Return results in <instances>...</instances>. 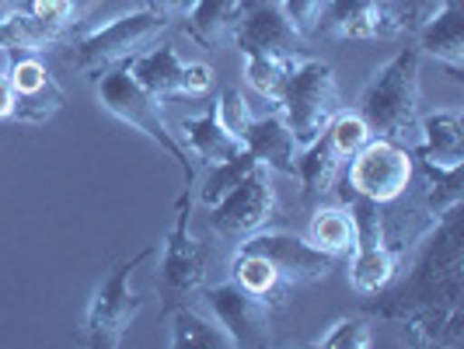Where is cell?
Masks as SVG:
<instances>
[{"label":"cell","mask_w":464,"mask_h":349,"mask_svg":"<svg viewBox=\"0 0 464 349\" xmlns=\"http://www.w3.org/2000/svg\"><path fill=\"white\" fill-rule=\"evenodd\" d=\"M412 273L363 301L367 315L388 318L416 346H464V213L447 209L416 241Z\"/></svg>","instance_id":"obj_1"},{"label":"cell","mask_w":464,"mask_h":349,"mask_svg":"<svg viewBox=\"0 0 464 349\" xmlns=\"http://www.w3.org/2000/svg\"><path fill=\"white\" fill-rule=\"evenodd\" d=\"M419 49H401L371 77L360 94V116L367 119L377 137L395 143H419Z\"/></svg>","instance_id":"obj_2"},{"label":"cell","mask_w":464,"mask_h":349,"mask_svg":"<svg viewBox=\"0 0 464 349\" xmlns=\"http://www.w3.org/2000/svg\"><path fill=\"white\" fill-rule=\"evenodd\" d=\"M98 102H102L105 112H112L122 122L137 126L140 133H147L161 150H168L175 161L182 164L186 168V186L196 182V171H192L186 147L179 143V137L171 133V126L161 116V98L150 94L147 88H140L137 81H133V73L122 67V63L98 73Z\"/></svg>","instance_id":"obj_3"},{"label":"cell","mask_w":464,"mask_h":349,"mask_svg":"<svg viewBox=\"0 0 464 349\" xmlns=\"http://www.w3.org/2000/svg\"><path fill=\"white\" fill-rule=\"evenodd\" d=\"M283 122L290 126V133L297 140V147H307L325 133V126L332 122V116L339 112V84L335 73L322 60H307L304 56L297 67L290 70L283 94Z\"/></svg>","instance_id":"obj_4"},{"label":"cell","mask_w":464,"mask_h":349,"mask_svg":"<svg viewBox=\"0 0 464 349\" xmlns=\"http://www.w3.org/2000/svg\"><path fill=\"white\" fill-rule=\"evenodd\" d=\"M154 252H158V248L147 245V248L137 252L133 258H122L116 269L109 273V279L94 290L92 304H88V315H84V339H88V346H94V349L122 346L126 332L137 322L140 307H143L140 294L130 283H133L140 266L154 258Z\"/></svg>","instance_id":"obj_5"},{"label":"cell","mask_w":464,"mask_h":349,"mask_svg":"<svg viewBox=\"0 0 464 349\" xmlns=\"http://www.w3.org/2000/svg\"><path fill=\"white\" fill-rule=\"evenodd\" d=\"M168 24H171V18L140 7V11L122 15V18L109 22L105 28L92 32V35H84V39L73 46L70 60H73V67L81 70V73H102V70L119 67V63L133 60V56L143 53L150 43H158V35L168 32Z\"/></svg>","instance_id":"obj_6"},{"label":"cell","mask_w":464,"mask_h":349,"mask_svg":"<svg viewBox=\"0 0 464 349\" xmlns=\"http://www.w3.org/2000/svg\"><path fill=\"white\" fill-rule=\"evenodd\" d=\"M412 182V154L395 140L371 137L349 158L346 186L353 196L373 203H395Z\"/></svg>","instance_id":"obj_7"},{"label":"cell","mask_w":464,"mask_h":349,"mask_svg":"<svg viewBox=\"0 0 464 349\" xmlns=\"http://www.w3.org/2000/svg\"><path fill=\"white\" fill-rule=\"evenodd\" d=\"M276 220L279 199L273 182H269V168L266 164H258L241 186H234L220 203L209 207V228L220 238H227V241H245L252 234L266 231Z\"/></svg>","instance_id":"obj_8"},{"label":"cell","mask_w":464,"mask_h":349,"mask_svg":"<svg viewBox=\"0 0 464 349\" xmlns=\"http://www.w3.org/2000/svg\"><path fill=\"white\" fill-rule=\"evenodd\" d=\"M188 220H192V186H186V192L179 196V203H175V228H171L168 241H164V258H161L164 311L207 283V248L188 234Z\"/></svg>","instance_id":"obj_9"},{"label":"cell","mask_w":464,"mask_h":349,"mask_svg":"<svg viewBox=\"0 0 464 349\" xmlns=\"http://www.w3.org/2000/svg\"><path fill=\"white\" fill-rule=\"evenodd\" d=\"M207 304L213 307L217 322L231 335L234 346L241 349H266L273 346V307L241 290L237 283H220V286H207Z\"/></svg>","instance_id":"obj_10"},{"label":"cell","mask_w":464,"mask_h":349,"mask_svg":"<svg viewBox=\"0 0 464 349\" xmlns=\"http://www.w3.org/2000/svg\"><path fill=\"white\" fill-rule=\"evenodd\" d=\"M241 248H252L258 256H266L276 273L290 286H301V283H318L325 279L332 269H335V258L314 248L307 238H297V234H286V231H258L252 238L241 241Z\"/></svg>","instance_id":"obj_11"},{"label":"cell","mask_w":464,"mask_h":349,"mask_svg":"<svg viewBox=\"0 0 464 349\" xmlns=\"http://www.w3.org/2000/svg\"><path fill=\"white\" fill-rule=\"evenodd\" d=\"M7 77L14 84V116L11 119H18L24 126H43L67 105L63 88L53 81V73H49L39 56L11 60Z\"/></svg>","instance_id":"obj_12"},{"label":"cell","mask_w":464,"mask_h":349,"mask_svg":"<svg viewBox=\"0 0 464 349\" xmlns=\"http://www.w3.org/2000/svg\"><path fill=\"white\" fill-rule=\"evenodd\" d=\"M301 39L297 28L283 18L276 4L269 0H245V15L237 22L234 43L245 56L252 53H266V56H297L301 53Z\"/></svg>","instance_id":"obj_13"},{"label":"cell","mask_w":464,"mask_h":349,"mask_svg":"<svg viewBox=\"0 0 464 349\" xmlns=\"http://www.w3.org/2000/svg\"><path fill=\"white\" fill-rule=\"evenodd\" d=\"M419 53L440 60L454 81H461L464 63V11L461 0H443V7L419 28Z\"/></svg>","instance_id":"obj_14"},{"label":"cell","mask_w":464,"mask_h":349,"mask_svg":"<svg viewBox=\"0 0 464 349\" xmlns=\"http://www.w3.org/2000/svg\"><path fill=\"white\" fill-rule=\"evenodd\" d=\"M416 158L433 168H461L464 164V133L458 112H430L419 116Z\"/></svg>","instance_id":"obj_15"},{"label":"cell","mask_w":464,"mask_h":349,"mask_svg":"<svg viewBox=\"0 0 464 349\" xmlns=\"http://www.w3.org/2000/svg\"><path fill=\"white\" fill-rule=\"evenodd\" d=\"M241 140L269 171L276 168L283 175H297V140L290 133V126L283 122V116L252 119Z\"/></svg>","instance_id":"obj_16"},{"label":"cell","mask_w":464,"mask_h":349,"mask_svg":"<svg viewBox=\"0 0 464 349\" xmlns=\"http://www.w3.org/2000/svg\"><path fill=\"white\" fill-rule=\"evenodd\" d=\"M122 67L133 73V81H137L140 88H147V92L158 94V98H182L186 94V67L179 63V56H175L171 46L137 53Z\"/></svg>","instance_id":"obj_17"},{"label":"cell","mask_w":464,"mask_h":349,"mask_svg":"<svg viewBox=\"0 0 464 349\" xmlns=\"http://www.w3.org/2000/svg\"><path fill=\"white\" fill-rule=\"evenodd\" d=\"M231 279L241 290L262 297L273 311H283L286 301H290V290H294V286L276 273V266L266 256L252 252V248H237V256L231 258Z\"/></svg>","instance_id":"obj_18"},{"label":"cell","mask_w":464,"mask_h":349,"mask_svg":"<svg viewBox=\"0 0 464 349\" xmlns=\"http://www.w3.org/2000/svg\"><path fill=\"white\" fill-rule=\"evenodd\" d=\"M241 15H245V0H196L186 15V28L199 46L217 49L220 43L234 39Z\"/></svg>","instance_id":"obj_19"},{"label":"cell","mask_w":464,"mask_h":349,"mask_svg":"<svg viewBox=\"0 0 464 349\" xmlns=\"http://www.w3.org/2000/svg\"><path fill=\"white\" fill-rule=\"evenodd\" d=\"M182 137L188 140V147L209 164H220V161H231L245 150V140H237L234 133H227L220 126L217 112H207V116H188L182 119Z\"/></svg>","instance_id":"obj_20"},{"label":"cell","mask_w":464,"mask_h":349,"mask_svg":"<svg viewBox=\"0 0 464 349\" xmlns=\"http://www.w3.org/2000/svg\"><path fill=\"white\" fill-rule=\"evenodd\" d=\"M398 266H401V256H398L392 245L356 248L353 262H349V283H353V290L360 297H371V294H381L384 286L395 283Z\"/></svg>","instance_id":"obj_21"},{"label":"cell","mask_w":464,"mask_h":349,"mask_svg":"<svg viewBox=\"0 0 464 349\" xmlns=\"http://www.w3.org/2000/svg\"><path fill=\"white\" fill-rule=\"evenodd\" d=\"M171 322V346L175 349H231V335L224 332L220 322H209L203 315H196L186 304H171L168 311Z\"/></svg>","instance_id":"obj_22"},{"label":"cell","mask_w":464,"mask_h":349,"mask_svg":"<svg viewBox=\"0 0 464 349\" xmlns=\"http://www.w3.org/2000/svg\"><path fill=\"white\" fill-rule=\"evenodd\" d=\"M339 168H343V158H339V150L332 147V140L325 133L314 140V143H307L304 147V158L297 161V175H294V179H301L304 186V203L322 199L328 189L335 186Z\"/></svg>","instance_id":"obj_23"},{"label":"cell","mask_w":464,"mask_h":349,"mask_svg":"<svg viewBox=\"0 0 464 349\" xmlns=\"http://www.w3.org/2000/svg\"><path fill=\"white\" fill-rule=\"evenodd\" d=\"M307 241L314 248L328 252L332 258L353 256L356 248V228H353V213L343 207H318L311 224H307Z\"/></svg>","instance_id":"obj_24"},{"label":"cell","mask_w":464,"mask_h":349,"mask_svg":"<svg viewBox=\"0 0 464 349\" xmlns=\"http://www.w3.org/2000/svg\"><path fill=\"white\" fill-rule=\"evenodd\" d=\"M60 35H63V28L39 22V18L24 15V11H11L7 18H0V49H7V53L11 49L35 53V49H46L53 43H60Z\"/></svg>","instance_id":"obj_25"},{"label":"cell","mask_w":464,"mask_h":349,"mask_svg":"<svg viewBox=\"0 0 464 349\" xmlns=\"http://www.w3.org/2000/svg\"><path fill=\"white\" fill-rule=\"evenodd\" d=\"M426 22V0H373V39L409 35Z\"/></svg>","instance_id":"obj_26"},{"label":"cell","mask_w":464,"mask_h":349,"mask_svg":"<svg viewBox=\"0 0 464 349\" xmlns=\"http://www.w3.org/2000/svg\"><path fill=\"white\" fill-rule=\"evenodd\" d=\"M301 60H304V53H297V56H266V53H252V56H245V77H248V84H252L262 98L279 102L290 70L297 67Z\"/></svg>","instance_id":"obj_27"},{"label":"cell","mask_w":464,"mask_h":349,"mask_svg":"<svg viewBox=\"0 0 464 349\" xmlns=\"http://www.w3.org/2000/svg\"><path fill=\"white\" fill-rule=\"evenodd\" d=\"M258 158L245 147L237 158H231V161H220V164H209V175L207 182H203V189H199V199L207 203V207H213V203H220L227 192H231L234 186H241L252 171L258 168Z\"/></svg>","instance_id":"obj_28"},{"label":"cell","mask_w":464,"mask_h":349,"mask_svg":"<svg viewBox=\"0 0 464 349\" xmlns=\"http://www.w3.org/2000/svg\"><path fill=\"white\" fill-rule=\"evenodd\" d=\"M426 186H430L426 207H430L433 217H440V213L464 203L461 168H433V164H426Z\"/></svg>","instance_id":"obj_29"},{"label":"cell","mask_w":464,"mask_h":349,"mask_svg":"<svg viewBox=\"0 0 464 349\" xmlns=\"http://www.w3.org/2000/svg\"><path fill=\"white\" fill-rule=\"evenodd\" d=\"M325 137L332 140V147L339 150V158L349 161L367 140L373 137V130L367 126V119L360 116V112H346V109H339L332 122L325 126Z\"/></svg>","instance_id":"obj_30"},{"label":"cell","mask_w":464,"mask_h":349,"mask_svg":"<svg viewBox=\"0 0 464 349\" xmlns=\"http://www.w3.org/2000/svg\"><path fill=\"white\" fill-rule=\"evenodd\" d=\"M371 328L360 318H339L322 339H314L318 349H371Z\"/></svg>","instance_id":"obj_31"},{"label":"cell","mask_w":464,"mask_h":349,"mask_svg":"<svg viewBox=\"0 0 464 349\" xmlns=\"http://www.w3.org/2000/svg\"><path fill=\"white\" fill-rule=\"evenodd\" d=\"M0 4H14V11H24L56 28H67L73 18V0H0Z\"/></svg>","instance_id":"obj_32"},{"label":"cell","mask_w":464,"mask_h":349,"mask_svg":"<svg viewBox=\"0 0 464 349\" xmlns=\"http://www.w3.org/2000/svg\"><path fill=\"white\" fill-rule=\"evenodd\" d=\"M217 119H220V126H224L227 133H234L237 140L245 137V130H248L252 116H248V105H245V98H241V92H237V88H224V92H220Z\"/></svg>","instance_id":"obj_33"},{"label":"cell","mask_w":464,"mask_h":349,"mask_svg":"<svg viewBox=\"0 0 464 349\" xmlns=\"http://www.w3.org/2000/svg\"><path fill=\"white\" fill-rule=\"evenodd\" d=\"M328 0H283V18L297 28V35H311L318 32L322 24V15H325Z\"/></svg>","instance_id":"obj_34"},{"label":"cell","mask_w":464,"mask_h":349,"mask_svg":"<svg viewBox=\"0 0 464 349\" xmlns=\"http://www.w3.org/2000/svg\"><path fill=\"white\" fill-rule=\"evenodd\" d=\"M213 88V70L207 63H188L186 67V94H207Z\"/></svg>","instance_id":"obj_35"},{"label":"cell","mask_w":464,"mask_h":349,"mask_svg":"<svg viewBox=\"0 0 464 349\" xmlns=\"http://www.w3.org/2000/svg\"><path fill=\"white\" fill-rule=\"evenodd\" d=\"M147 11L154 15H164V18H175V15H188L196 0H140Z\"/></svg>","instance_id":"obj_36"},{"label":"cell","mask_w":464,"mask_h":349,"mask_svg":"<svg viewBox=\"0 0 464 349\" xmlns=\"http://www.w3.org/2000/svg\"><path fill=\"white\" fill-rule=\"evenodd\" d=\"M14 116V84L7 77V70H0V119Z\"/></svg>","instance_id":"obj_37"},{"label":"cell","mask_w":464,"mask_h":349,"mask_svg":"<svg viewBox=\"0 0 464 349\" xmlns=\"http://www.w3.org/2000/svg\"><path fill=\"white\" fill-rule=\"evenodd\" d=\"M11 60H14V56H11L7 49H0V70H7V67H11Z\"/></svg>","instance_id":"obj_38"}]
</instances>
